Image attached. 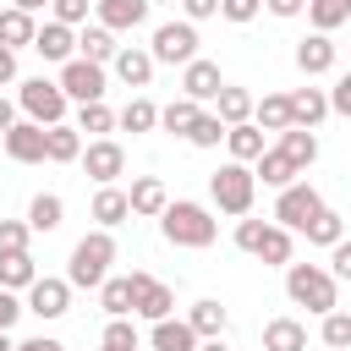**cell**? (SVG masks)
Here are the masks:
<instances>
[{
  "label": "cell",
  "instance_id": "4dcf8cb0",
  "mask_svg": "<svg viewBox=\"0 0 351 351\" xmlns=\"http://www.w3.org/2000/svg\"><path fill=\"white\" fill-rule=\"evenodd\" d=\"M225 148H230V159L252 165L269 143H263V126H258V121H241V126H230V132H225Z\"/></svg>",
  "mask_w": 351,
  "mask_h": 351
},
{
  "label": "cell",
  "instance_id": "4fadbf2b",
  "mask_svg": "<svg viewBox=\"0 0 351 351\" xmlns=\"http://www.w3.org/2000/svg\"><path fill=\"white\" fill-rule=\"evenodd\" d=\"M5 159H16V165H44L49 159V143H44V126L38 121H16L11 132H5Z\"/></svg>",
  "mask_w": 351,
  "mask_h": 351
},
{
  "label": "cell",
  "instance_id": "f907efd6",
  "mask_svg": "<svg viewBox=\"0 0 351 351\" xmlns=\"http://www.w3.org/2000/svg\"><path fill=\"white\" fill-rule=\"evenodd\" d=\"M181 16L186 22H208V16H219V0H181Z\"/></svg>",
  "mask_w": 351,
  "mask_h": 351
},
{
  "label": "cell",
  "instance_id": "1f68e13d",
  "mask_svg": "<svg viewBox=\"0 0 351 351\" xmlns=\"http://www.w3.org/2000/svg\"><path fill=\"white\" fill-rule=\"evenodd\" d=\"M60 219H66V203H60V192H38V197L27 203V225H33V236H49V230H60Z\"/></svg>",
  "mask_w": 351,
  "mask_h": 351
},
{
  "label": "cell",
  "instance_id": "f35d334b",
  "mask_svg": "<svg viewBox=\"0 0 351 351\" xmlns=\"http://www.w3.org/2000/svg\"><path fill=\"white\" fill-rule=\"evenodd\" d=\"M302 236H307L313 247H335V241L346 236V219H340V214H335V208L324 203V208H318V214L307 219V230H302Z\"/></svg>",
  "mask_w": 351,
  "mask_h": 351
},
{
  "label": "cell",
  "instance_id": "b9f144b4",
  "mask_svg": "<svg viewBox=\"0 0 351 351\" xmlns=\"http://www.w3.org/2000/svg\"><path fill=\"white\" fill-rule=\"evenodd\" d=\"M99 346H115V351H143V335H137V324H132V318H110V324H104V335H99Z\"/></svg>",
  "mask_w": 351,
  "mask_h": 351
},
{
  "label": "cell",
  "instance_id": "5b68a950",
  "mask_svg": "<svg viewBox=\"0 0 351 351\" xmlns=\"http://www.w3.org/2000/svg\"><path fill=\"white\" fill-rule=\"evenodd\" d=\"M208 197H214V208L219 214H252V197H258V176H252V165H241V159H225L214 176H208Z\"/></svg>",
  "mask_w": 351,
  "mask_h": 351
},
{
  "label": "cell",
  "instance_id": "7dc6e473",
  "mask_svg": "<svg viewBox=\"0 0 351 351\" xmlns=\"http://www.w3.org/2000/svg\"><path fill=\"white\" fill-rule=\"evenodd\" d=\"M329 274H335V280H351V236H340V241L329 247Z\"/></svg>",
  "mask_w": 351,
  "mask_h": 351
},
{
  "label": "cell",
  "instance_id": "d6a6232c",
  "mask_svg": "<svg viewBox=\"0 0 351 351\" xmlns=\"http://www.w3.org/2000/svg\"><path fill=\"white\" fill-rule=\"evenodd\" d=\"M225 302H214V296H203V302H192V313H186V324L197 329V340H214V335H225Z\"/></svg>",
  "mask_w": 351,
  "mask_h": 351
},
{
  "label": "cell",
  "instance_id": "11a10c76",
  "mask_svg": "<svg viewBox=\"0 0 351 351\" xmlns=\"http://www.w3.org/2000/svg\"><path fill=\"white\" fill-rule=\"evenodd\" d=\"M16 110H22V104H16V99H5V93H0V137H5V132H11V126H16Z\"/></svg>",
  "mask_w": 351,
  "mask_h": 351
},
{
  "label": "cell",
  "instance_id": "d4e9b609",
  "mask_svg": "<svg viewBox=\"0 0 351 351\" xmlns=\"http://www.w3.org/2000/svg\"><path fill=\"white\" fill-rule=\"evenodd\" d=\"M263 351H307V324L302 318H269L263 324Z\"/></svg>",
  "mask_w": 351,
  "mask_h": 351
},
{
  "label": "cell",
  "instance_id": "f6af8a7d",
  "mask_svg": "<svg viewBox=\"0 0 351 351\" xmlns=\"http://www.w3.org/2000/svg\"><path fill=\"white\" fill-rule=\"evenodd\" d=\"M49 11H55V22H66V27H82V22H88V11H93V0H55Z\"/></svg>",
  "mask_w": 351,
  "mask_h": 351
},
{
  "label": "cell",
  "instance_id": "30bf717a",
  "mask_svg": "<svg viewBox=\"0 0 351 351\" xmlns=\"http://www.w3.org/2000/svg\"><path fill=\"white\" fill-rule=\"evenodd\" d=\"M132 313H137V318H148V324L170 318V313H176V285L154 280L148 269H132Z\"/></svg>",
  "mask_w": 351,
  "mask_h": 351
},
{
  "label": "cell",
  "instance_id": "3957f363",
  "mask_svg": "<svg viewBox=\"0 0 351 351\" xmlns=\"http://www.w3.org/2000/svg\"><path fill=\"white\" fill-rule=\"evenodd\" d=\"M285 296L296 302V307H307V313H335L340 307V280L324 269V263H285Z\"/></svg>",
  "mask_w": 351,
  "mask_h": 351
},
{
  "label": "cell",
  "instance_id": "f1b7e54d",
  "mask_svg": "<svg viewBox=\"0 0 351 351\" xmlns=\"http://www.w3.org/2000/svg\"><path fill=\"white\" fill-rule=\"evenodd\" d=\"M252 104H258V99H252L247 88L225 82V88H219V99H214V115H219L225 126H241V121H252Z\"/></svg>",
  "mask_w": 351,
  "mask_h": 351
},
{
  "label": "cell",
  "instance_id": "ee69618b",
  "mask_svg": "<svg viewBox=\"0 0 351 351\" xmlns=\"http://www.w3.org/2000/svg\"><path fill=\"white\" fill-rule=\"evenodd\" d=\"M27 236H33L27 219H0V258L5 252H27Z\"/></svg>",
  "mask_w": 351,
  "mask_h": 351
},
{
  "label": "cell",
  "instance_id": "6125c7cd",
  "mask_svg": "<svg viewBox=\"0 0 351 351\" xmlns=\"http://www.w3.org/2000/svg\"><path fill=\"white\" fill-rule=\"evenodd\" d=\"M0 154H5V137H0Z\"/></svg>",
  "mask_w": 351,
  "mask_h": 351
},
{
  "label": "cell",
  "instance_id": "2e32d148",
  "mask_svg": "<svg viewBox=\"0 0 351 351\" xmlns=\"http://www.w3.org/2000/svg\"><path fill=\"white\" fill-rule=\"evenodd\" d=\"M154 0H93V16L110 27V33H137L148 22Z\"/></svg>",
  "mask_w": 351,
  "mask_h": 351
},
{
  "label": "cell",
  "instance_id": "83f0119b",
  "mask_svg": "<svg viewBox=\"0 0 351 351\" xmlns=\"http://www.w3.org/2000/svg\"><path fill=\"white\" fill-rule=\"evenodd\" d=\"M33 33H38V16H27L22 5H5V11H0V44L33 49Z\"/></svg>",
  "mask_w": 351,
  "mask_h": 351
},
{
  "label": "cell",
  "instance_id": "7bdbcfd3",
  "mask_svg": "<svg viewBox=\"0 0 351 351\" xmlns=\"http://www.w3.org/2000/svg\"><path fill=\"white\" fill-rule=\"evenodd\" d=\"M318 335H324L329 351H346V346H351V313H340V307L324 313V329H318Z\"/></svg>",
  "mask_w": 351,
  "mask_h": 351
},
{
  "label": "cell",
  "instance_id": "91938a15",
  "mask_svg": "<svg viewBox=\"0 0 351 351\" xmlns=\"http://www.w3.org/2000/svg\"><path fill=\"white\" fill-rule=\"evenodd\" d=\"M154 5H181V0H154Z\"/></svg>",
  "mask_w": 351,
  "mask_h": 351
},
{
  "label": "cell",
  "instance_id": "f5cc1de1",
  "mask_svg": "<svg viewBox=\"0 0 351 351\" xmlns=\"http://www.w3.org/2000/svg\"><path fill=\"white\" fill-rule=\"evenodd\" d=\"M5 82H16V49L11 44H0V88Z\"/></svg>",
  "mask_w": 351,
  "mask_h": 351
},
{
  "label": "cell",
  "instance_id": "9a60e30c",
  "mask_svg": "<svg viewBox=\"0 0 351 351\" xmlns=\"http://www.w3.org/2000/svg\"><path fill=\"white\" fill-rule=\"evenodd\" d=\"M219 88H225V77H219V60L197 55V60H186V66H181V93H186V99L208 104V99H219Z\"/></svg>",
  "mask_w": 351,
  "mask_h": 351
},
{
  "label": "cell",
  "instance_id": "d590c367",
  "mask_svg": "<svg viewBox=\"0 0 351 351\" xmlns=\"http://www.w3.org/2000/svg\"><path fill=\"white\" fill-rule=\"evenodd\" d=\"M33 280H38L33 252H5V258H0V285H5V291H27Z\"/></svg>",
  "mask_w": 351,
  "mask_h": 351
},
{
  "label": "cell",
  "instance_id": "8d00e7d4",
  "mask_svg": "<svg viewBox=\"0 0 351 351\" xmlns=\"http://www.w3.org/2000/svg\"><path fill=\"white\" fill-rule=\"evenodd\" d=\"M197 115H203V104H197V99H186V93H181V99H170V104H165V110H159V126H165V132H176V137H186V132H192V121H197Z\"/></svg>",
  "mask_w": 351,
  "mask_h": 351
},
{
  "label": "cell",
  "instance_id": "ffe728a7",
  "mask_svg": "<svg viewBox=\"0 0 351 351\" xmlns=\"http://www.w3.org/2000/svg\"><path fill=\"white\" fill-rule=\"evenodd\" d=\"M88 214H93V225H104V230H115V225H126L132 219V197H126V186H99L93 192V203H88Z\"/></svg>",
  "mask_w": 351,
  "mask_h": 351
},
{
  "label": "cell",
  "instance_id": "ac0fdd59",
  "mask_svg": "<svg viewBox=\"0 0 351 351\" xmlns=\"http://www.w3.org/2000/svg\"><path fill=\"white\" fill-rule=\"evenodd\" d=\"M33 49H38L49 66H66V60L77 55V27H66V22H55V16H49V22L33 33Z\"/></svg>",
  "mask_w": 351,
  "mask_h": 351
},
{
  "label": "cell",
  "instance_id": "816d5d0a",
  "mask_svg": "<svg viewBox=\"0 0 351 351\" xmlns=\"http://www.w3.org/2000/svg\"><path fill=\"white\" fill-rule=\"evenodd\" d=\"M263 11H269V16H280V22H291V16H302V11H307V0H263Z\"/></svg>",
  "mask_w": 351,
  "mask_h": 351
},
{
  "label": "cell",
  "instance_id": "f546056e",
  "mask_svg": "<svg viewBox=\"0 0 351 351\" xmlns=\"http://www.w3.org/2000/svg\"><path fill=\"white\" fill-rule=\"evenodd\" d=\"M115 126H121V132H132V137H137V132H154V126H159V104H154L148 93H132V99H126V110L115 115Z\"/></svg>",
  "mask_w": 351,
  "mask_h": 351
},
{
  "label": "cell",
  "instance_id": "d6986e66",
  "mask_svg": "<svg viewBox=\"0 0 351 351\" xmlns=\"http://www.w3.org/2000/svg\"><path fill=\"white\" fill-rule=\"evenodd\" d=\"M126 197H132V214H137V219H159V214L170 208V186H165L159 176H137V181L126 186Z\"/></svg>",
  "mask_w": 351,
  "mask_h": 351
},
{
  "label": "cell",
  "instance_id": "680465c9",
  "mask_svg": "<svg viewBox=\"0 0 351 351\" xmlns=\"http://www.w3.org/2000/svg\"><path fill=\"white\" fill-rule=\"evenodd\" d=\"M0 351H16V340H11V329H0Z\"/></svg>",
  "mask_w": 351,
  "mask_h": 351
},
{
  "label": "cell",
  "instance_id": "5bb4252c",
  "mask_svg": "<svg viewBox=\"0 0 351 351\" xmlns=\"http://www.w3.org/2000/svg\"><path fill=\"white\" fill-rule=\"evenodd\" d=\"M335 60H340V44L329 33H318V27L296 44V71L302 77H324V71H335Z\"/></svg>",
  "mask_w": 351,
  "mask_h": 351
},
{
  "label": "cell",
  "instance_id": "6da1fadb",
  "mask_svg": "<svg viewBox=\"0 0 351 351\" xmlns=\"http://www.w3.org/2000/svg\"><path fill=\"white\" fill-rule=\"evenodd\" d=\"M159 230L170 247H214L219 236V219L208 203H192V197H170V208L159 214Z\"/></svg>",
  "mask_w": 351,
  "mask_h": 351
},
{
  "label": "cell",
  "instance_id": "cb8c5ba5",
  "mask_svg": "<svg viewBox=\"0 0 351 351\" xmlns=\"http://www.w3.org/2000/svg\"><path fill=\"white\" fill-rule=\"evenodd\" d=\"M274 137H280L274 148H280L296 170H307V165L318 159V137H313V126H285V132H274Z\"/></svg>",
  "mask_w": 351,
  "mask_h": 351
},
{
  "label": "cell",
  "instance_id": "277c9868",
  "mask_svg": "<svg viewBox=\"0 0 351 351\" xmlns=\"http://www.w3.org/2000/svg\"><path fill=\"white\" fill-rule=\"evenodd\" d=\"M236 247L247 252V258H258V263H269V269H285L291 258H296V241H291V230L280 225V219H236Z\"/></svg>",
  "mask_w": 351,
  "mask_h": 351
},
{
  "label": "cell",
  "instance_id": "e0dca14e",
  "mask_svg": "<svg viewBox=\"0 0 351 351\" xmlns=\"http://www.w3.org/2000/svg\"><path fill=\"white\" fill-rule=\"evenodd\" d=\"M154 66H159V60H154V49H143V44H121V55L110 60V71H115L126 88H137V93L154 82Z\"/></svg>",
  "mask_w": 351,
  "mask_h": 351
},
{
  "label": "cell",
  "instance_id": "e575fe53",
  "mask_svg": "<svg viewBox=\"0 0 351 351\" xmlns=\"http://www.w3.org/2000/svg\"><path fill=\"white\" fill-rule=\"evenodd\" d=\"M99 307H104L110 318H132V274H110V280L99 285Z\"/></svg>",
  "mask_w": 351,
  "mask_h": 351
},
{
  "label": "cell",
  "instance_id": "8fae6325",
  "mask_svg": "<svg viewBox=\"0 0 351 351\" xmlns=\"http://www.w3.org/2000/svg\"><path fill=\"white\" fill-rule=\"evenodd\" d=\"M27 313L44 318V324L66 318V313H71V280H66V274H38V280L27 285Z\"/></svg>",
  "mask_w": 351,
  "mask_h": 351
},
{
  "label": "cell",
  "instance_id": "bcb514c9",
  "mask_svg": "<svg viewBox=\"0 0 351 351\" xmlns=\"http://www.w3.org/2000/svg\"><path fill=\"white\" fill-rule=\"evenodd\" d=\"M258 11H263V0H219V16H225V22H236V27H241V22H252Z\"/></svg>",
  "mask_w": 351,
  "mask_h": 351
},
{
  "label": "cell",
  "instance_id": "52a82bcc",
  "mask_svg": "<svg viewBox=\"0 0 351 351\" xmlns=\"http://www.w3.org/2000/svg\"><path fill=\"white\" fill-rule=\"evenodd\" d=\"M148 49H154L159 66H186V60H197V22H186V16L159 22L154 38H148Z\"/></svg>",
  "mask_w": 351,
  "mask_h": 351
},
{
  "label": "cell",
  "instance_id": "db71d44e",
  "mask_svg": "<svg viewBox=\"0 0 351 351\" xmlns=\"http://www.w3.org/2000/svg\"><path fill=\"white\" fill-rule=\"evenodd\" d=\"M16 351H66L55 335H33V340H16Z\"/></svg>",
  "mask_w": 351,
  "mask_h": 351
},
{
  "label": "cell",
  "instance_id": "7a4b0ae2",
  "mask_svg": "<svg viewBox=\"0 0 351 351\" xmlns=\"http://www.w3.org/2000/svg\"><path fill=\"white\" fill-rule=\"evenodd\" d=\"M110 263H115V236H110L104 225H93V230L71 247V258H66L71 291H99V285L110 280Z\"/></svg>",
  "mask_w": 351,
  "mask_h": 351
},
{
  "label": "cell",
  "instance_id": "74e56055",
  "mask_svg": "<svg viewBox=\"0 0 351 351\" xmlns=\"http://www.w3.org/2000/svg\"><path fill=\"white\" fill-rule=\"evenodd\" d=\"M77 132H88V137H110L115 132V110L104 104V99H93V104H77V121H71Z\"/></svg>",
  "mask_w": 351,
  "mask_h": 351
},
{
  "label": "cell",
  "instance_id": "6f0895ef",
  "mask_svg": "<svg viewBox=\"0 0 351 351\" xmlns=\"http://www.w3.org/2000/svg\"><path fill=\"white\" fill-rule=\"evenodd\" d=\"M197 351H230V346H225V335H214V340H197Z\"/></svg>",
  "mask_w": 351,
  "mask_h": 351
},
{
  "label": "cell",
  "instance_id": "ab89813d",
  "mask_svg": "<svg viewBox=\"0 0 351 351\" xmlns=\"http://www.w3.org/2000/svg\"><path fill=\"white\" fill-rule=\"evenodd\" d=\"M307 22L318 33H335V27L351 22V0H307Z\"/></svg>",
  "mask_w": 351,
  "mask_h": 351
},
{
  "label": "cell",
  "instance_id": "9f6ffc18",
  "mask_svg": "<svg viewBox=\"0 0 351 351\" xmlns=\"http://www.w3.org/2000/svg\"><path fill=\"white\" fill-rule=\"evenodd\" d=\"M11 5H22V11H27V16H38V11H49V5H55V0H11Z\"/></svg>",
  "mask_w": 351,
  "mask_h": 351
},
{
  "label": "cell",
  "instance_id": "681fc988",
  "mask_svg": "<svg viewBox=\"0 0 351 351\" xmlns=\"http://www.w3.org/2000/svg\"><path fill=\"white\" fill-rule=\"evenodd\" d=\"M22 313H27V302H22L16 291H5V285H0V329H11Z\"/></svg>",
  "mask_w": 351,
  "mask_h": 351
},
{
  "label": "cell",
  "instance_id": "ba28073f",
  "mask_svg": "<svg viewBox=\"0 0 351 351\" xmlns=\"http://www.w3.org/2000/svg\"><path fill=\"white\" fill-rule=\"evenodd\" d=\"M324 208V192L307 181V176H296L291 186H280V197H274V219L285 225V230H307V219Z\"/></svg>",
  "mask_w": 351,
  "mask_h": 351
},
{
  "label": "cell",
  "instance_id": "7402d4cb",
  "mask_svg": "<svg viewBox=\"0 0 351 351\" xmlns=\"http://www.w3.org/2000/svg\"><path fill=\"white\" fill-rule=\"evenodd\" d=\"M148 346H154V351H197V329H192L186 318H176V313H170V318H159V324H154Z\"/></svg>",
  "mask_w": 351,
  "mask_h": 351
},
{
  "label": "cell",
  "instance_id": "9c48e42d",
  "mask_svg": "<svg viewBox=\"0 0 351 351\" xmlns=\"http://www.w3.org/2000/svg\"><path fill=\"white\" fill-rule=\"evenodd\" d=\"M55 82L66 88V99H71V104H93V99H104V93H110L104 66H99V60H82V55H71V60L60 66V77H55Z\"/></svg>",
  "mask_w": 351,
  "mask_h": 351
},
{
  "label": "cell",
  "instance_id": "603a6c76",
  "mask_svg": "<svg viewBox=\"0 0 351 351\" xmlns=\"http://www.w3.org/2000/svg\"><path fill=\"white\" fill-rule=\"evenodd\" d=\"M324 115H335L329 110V88H296L291 93V126H318Z\"/></svg>",
  "mask_w": 351,
  "mask_h": 351
},
{
  "label": "cell",
  "instance_id": "4316f807",
  "mask_svg": "<svg viewBox=\"0 0 351 351\" xmlns=\"http://www.w3.org/2000/svg\"><path fill=\"white\" fill-rule=\"evenodd\" d=\"M252 176H258L263 186H274V192H280V186H291V181H296L302 170H296V165H291V159H285L280 148H263V154L252 159Z\"/></svg>",
  "mask_w": 351,
  "mask_h": 351
},
{
  "label": "cell",
  "instance_id": "7c38bea8",
  "mask_svg": "<svg viewBox=\"0 0 351 351\" xmlns=\"http://www.w3.org/2000/svg\"><path fill=\"white\" fill-rule=\"evenodd\" d=\"M77 165L93 176V186H110V181L126 176V148H121L115 137H88V148H82Z\"/></svg>",
  "mask_w": 351,
  "mask_h": 351
},
{
  "label": "cell",
  "instance_id": "94428289",
  "mask_svg": "<svg viewBox=\"0 0 351 351\" xmlns=\"http://www.w3.org/2000/svg\"><path fill=\"white\" fill-rule=\"evenodd\" d=\"M99 351H115V346H99Z\"/></svg>",
  "mask_w": 351,
  "mask_h": 351
},
{
  "label": "cell",
  "instance_id": "44dd1931",
  "mask_svg": "<svg viewBox=\"0 0 351 351\" xmlns=\"http://www.w3.org/2000/svg\"><path fill=\"white\" fill-rule=\"evenodd\" d=\"M44 143H49V165H77L82 159V132L71 126V121H55V126H44Z\"/></svg>",
  "mask_w": 351,
  "mask_h": 351
},
{
  "label": "cell",
  "instance_id": "836d02e7",
  "mask_svg": "<svg viewBox=\"0 0 351 351\" xmlns=\"http://www.w3.org/2000/svg\"><path fill=\"white\" fill-rule=\"evenodd\" d=\"M252 121H258L263 132H285V126H291V93H263V99L252 104Z\"/></svg>",
  "mask_w": 351,
  "mask_h": 351
},
{
  "label": "cell",
  "instance_id": "60d3db41",
  "mask_svg": "<svg viewBox=\"0 0 351 351\" xmlns=\"http://www.w3.org/2000/svg\"><path fill=\"white\" fill-rule=\"evenodd\" d=\"M225 132H230V126H225V121H219L214 110H203V115L192 121V132H186V143H192V148H219V143H225Z\"/></svg>",
  "mask_w": 351,
  "mask_h": 351
},
{
  "label": "cell",
  "instance_id": "484cf974",
  "mask_svg": "<svg viewBox=\"0 0 351 351\" xmlns=\"http://www.w3.org/2000/svg\"><path fill=\"white\" fill-rule=\"evenodd\" d=\"M77 55H82V60L110 66V60L121 55V44H115V33H110L104 22H93V27H82V33H77Z\"/></svg>",
  "mask_w": 351,
  "mask_h": 351
},
{
  "label": "cell",
  "instance_id": "c3c4849f",
  "mask_svg": "<svg viewBox=\"0 0 351 351\" xmlns=\"http://www.w3.org/2000/svg\"><path fill=\"white\" fill-rule=\"evenodd\" d=\"M329 110L351 121V71H340V77H335V88H329Z\"/></svg>",
  "mask_w": 351,
  "mask_h": 351
},
{
  "label": "cell",
  "instance_id": "8992f818",
  "mask_svg": "<svg viewBox=\"0 0 351 351\" xmlns=\"http://www.w3.org/2000/svg\"><path fill=\"white\" fill-rule=\"evenodd\" d=\"M16 104H22V115H27V121H38V126L66 121V110H71L66 88H60V82H49V77H27V82H16Z\"/></svg>",
  "mask_w": 351,
  "mask_h": 351
}]
</instances>
